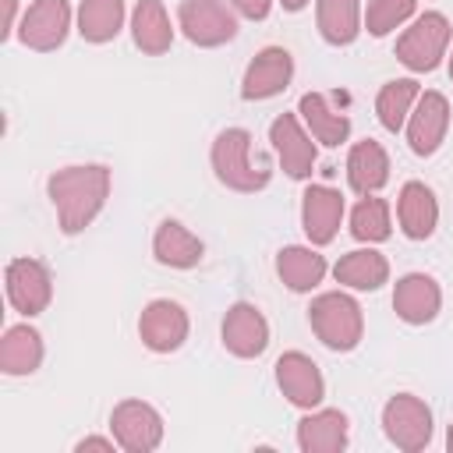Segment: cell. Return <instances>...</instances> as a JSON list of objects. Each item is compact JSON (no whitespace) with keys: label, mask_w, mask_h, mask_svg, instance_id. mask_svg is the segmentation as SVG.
Masks as SVG:
<instances>
[{"label":"cell","mask_w":453,"mask_h":453,"mask_svg":"<svg viewBox=\"0 0 453 453\" xmlns=\"http://www.w3.org/2000/svg\"><path fill=\"white\" fill-rule=\"evenodd\" d=\"M442 308V290L428 273H407L393 287V311L407 326H425L439 315Z\"/></svg>","instance_id":"obj_17"},{"label":"cell","mask_w":453,"mask_h":453,"mask_svg":"<svg viewBox=\"0 0 453 453\" xmlns=\"http://www.w3.org/2000/svg\"><path fill=\"white\" fill-rule=\"evenodd\" d=\"M350 234L361 244H379L393 234V219H389V202L375 198V195H361V202L350 209Z\"/></svg>","instance_id":"obj_30"},{"label":"cell","mask_w":453,"mask_h":453,"mask_svg":"<svg viewBox=\"0 0 453 453\" xmlns=\"http://www.w3.org/2000/svg\"><path fill=\"white\" fill-rule=\"evenodd\" d=\"M219 336H223V347L234 357H244L248 361V357L265 354V347H269V322H265V315L255 304L237 301V304L226 308Z\"/></svg>","instance_id":"obj_15"},{"label":"cell","mask_w":453,"mask_h":453,"mask_svg":"<svg viewBox=\"0 0 453 453\" xmlns=\"http://www.w3.org/2000/svg\"><path fill=\"white\" fill-rule=\"evenodd\" d=\"M280 4H283V11H304L311 0H280Z\"/></svg>","instance_id":"obj_35"},{"label":"cell","mask_w":453,"mask_h":453,"mask_svg":"<svg viewBox=\"0 0 453 453\" xmlns=\"http://www.w3.org/2000/svg\"><path fill=\"white\" fill-rule=\"evenodd\" d=\"M396 219H400V230L411 241L432 237L435 226H439V202H435L432 188L421 184V180H407L400 188V198H396Z\"/></svg>","instance_id":"obj_18"},{"label":"cell","mask_w":453,"mask_h":453,"mask_svg":"<svg viewBox=\"0 0 453 453\" xmlns=\"http://www.w3.org/2000/svg\"><path fill=\"white\" fill-rule=\"evenodd\" d=\"M315 21L329 46H350L361 32V0H319Z\"/></svg>","instance_id":"obj_27"},{"label":"cell","mask_w":453,"mask_h":453,"mask_svg":"<svg viewBox=\"0 0 453 453\" xmlns=\"http://www.w3.org/2000/svg\"><path fill=\"white\" fill-rule=\"evenodd\" d=\"M4 4V28H0V39H7L14 32V14H18V0H0Z\"/></svg>","instance_id":"obj_34"},{"label":"cell","mask_w":453,"mask_h":453,"mask_svg":"<svg viewBox=\"0 0 453 453\" xmlns=\"http://www.w3.org/2000/svg\"><path fill=\"white\" fill-rule=\"evenodd\" d=\"M418 96H421V88H418L414 78H393V81H386L379 88V96H375V117H379V124L389 134H396L403 127V120L411 117Z\"/></svg>","instance_id":"obj_29"},{"label":"cell","mask_w":453,"mask_h":453,"mask_svg":"<svg viewBox=\"0 0 453 453\" xmlns=\"http://www.w3.org/2000/svg\"><path fill=\"white\" fill-rule=\"evenodd\" d=\"M46 195L57 209V223L67 237L81 234L110 198V166L103 163H78L53 170L46 180Z\"/></svg>","instance_id":"obj_1"},{"label":"cell","mask_w":453,"mask_h":453,"mask_svg":"<svg viewBox=\"0 0 453 453\" xmlns=\"http://www.w3.org/2000/svg\"><path fill=\"white\" fill-rule=\"evenodd\" d=\"M418 0H365V28L368 35L382 39L393 28H400L414 14Z\"/></svg>","instance_id":"obj_31"},{"label":"cell","mask_w":453,"mask_h":453,"mask_svg":"<svg viewBox=\"0 0 453 453\" xmlns=\"http://www.w3.org/2000/svg\"><path fill=\"white\" fill-rule=\"evenodd\" d=\"M209 159H212L216 180L226 184L230 191L251 195V191H262V188L269 184V177H273L269 163L251 159V131H244V127H226V131H219L216 142H212Z\"/></svg>","instance_id":"obj_2"},{"label":"cell","mask_w":453,"mask_h":453,"mask_svg":"<svg viewBox=\"0 0 453 453\" xmlns=\"http://www.w3.org/2000/svg\"><path fill=\"white\" fill-rule=\"evenodd\" d=\"M453 39V28H449V18L442 11H425L411 21V28L396 39V60L414 71V74H425V71H435L446 57V46Z\"/></svg>","instance_id":"obj_4"},{"label":"cell","mask_w":453,"mask_h":453,"mask_svg":"<svg viewBox=\"0 0 453 453\" xmlns=\"http://www.w3.org/2000/svg\"><path fill=\"white\" fill-rule=\"evenodd\" d=\"M347 414L336 407L308 411L297 421V446L301 453H340L347 446Z\"/></svg>","instance_id":"obj_19"},{"label":"cell","mask_w":453,"mask_h":453,"mask_svg":"<svg viewBox=\"0 0 453 453\" xmlns=\"http://www.w3.org/2000/svg\"><path fill=\"white\" fill-rule=\"evenodd\" d=\"M276 386L301 411H315L322 403V396H326V379H322L319 365L304 350L280 354V361H276Z\"/></svg>","instance_id":"obj_12"},{"label":"cell","mask_w":453,"mask_h":453,"mask_svg":"<svg viewBox=\"0 0 453 453\" xmlns=\"http://www.w3.org/2000/svg\"><path fill=\"white\" fill-rule=\"evenodd\" d=\"M382 432L403 453H421L432 442V411L414 393H396L382 407Z\"/></svg>","instance_id":"obj_5"},{"label":"cell","mask_w":453,"mask_h":453,"mask_svg":"<svg viewBox=\"0 0 453 453\" xmlns=\"http://www.w3.org/2000/svg\"><path fill=\"white\" fill-rule=\"evenodd\" d=\"M113 446H117V439H103V435H85V439H81V442H78L74 449H78V453H85V449H106V453H110Z\"/></svg>","instance_id":"obj_33"},{"label":"cell","mask_w":453,"mask_h":453,"mask_svg":"<svg viewBox=\"0 0 453 453\" xmlns=\"http://www.w3.org/2000/svg\"><path fill=\"white\" fill-rule=\"evenodd\" d=\"M269 142H273L276 159H280L287 177H294V180H308L311 177L319 152H315V142L304 131V120L297 113H280L269 124Z\"/></svg>","instance_id":"obj_10"},{"label":"cell","mask_w":453,"mask_h":453,"mask_svg":"<svg viewBox=\"0 0 453 453\" xmlns=\"http://www.w3.org/2000/svg\"><path fill=\"white\" fill-rule=\"evenodd\" d=\"M449 127V99L435 88H425L407 117V145L414 156H432Z\"/></svg>","instance_id":"obj_13"},{"label":"cell","mask_w":453,"mask_h":453,"mask_svg":"<svg viewBox=\"0 0 453 453\" xmlns=\"http://www.w3.org/2000/svg\"><path fill=\"white\" fill-rule=\"evenodd\" d=\"M241 18H248V21H262V18H269V11H273V0H226Z\"/></svg>","instance_id":"obj_32"},{"label":"cell","mask_w":453,"mask_h":453,"mask_svg":"<svg viewBox=\"0 0 453 453\" xmlns=\"http://www.w3.org/2000/svg\"><path fill=\"white\" fill-rule=\"evenodd\" d=\"M177 25L195 46H223L237 35V11L226 0H180Z\"/></svg>","instance_id":"obj_6"},{"label":"cell","mask_w":453,"mask_h":453,"mask_svg":"<svg viewBox=\"0 0 453 453\" xmlns=\"http://www.w3.org/2000/svg\"><path fill=\"white\" fill-rule=\"evenodd\" d=\"M389 180V156L375 138H361L347 152V184L357 195H375Z\"/></svg>","instance_id":"obj_20"},{"label":"cell","mask_w":453,"mask_h":453,"mask_svg":"<svg viewBox=\"0 0 453 453\" xmlns=\"http://www.w3.org/2000/svg\"><path fill=\"white\" fill-rule=\"evenodd\" d=\"M42 365V336L28 322L7 326L0 340V372L4 375H32Z\"/></svg>","instance_id":"obj_26"},{"label":"cell","mask_w":453,"mask_h":453,"mask_svg":"<svg viewBox=\"0 0 453 453\" xmlns=\"http://www.w3.org/2000/svg\"><path fill=\"white\" fill-rule=\"evenodd\" d=\"M110 432L127 453H152L163 442V418L145 400H120L110 414Z\"/></svg>","instance_id":"obj_8"},{"label":"cell","mask_w":453,"mask_h":453,"mask_svg":"<svg viewBox=\"0 0 453 453\" xmlns=\"http://www.w3.org/2000/svg\"><path fill=\"white\" fill-rule=\"evenodd\" d=\"M124 28V0H81L78 35L85 42H110Z\"/></svg>","instance_id":"obj_28"},{"label":"cell","mask_w":453,"mask_h":453,"mask_svg":"<svg viewBox=\"0 0 453 453\" xmlns=\"http://www.w3.org/2000/svg\"><path fill=\"white\" fill-rule=\"evenodd\" d=\"M297 113H301L308 134L315 142L329 145V149H336V145H343L350 138V117L340 113V110H333L322 92H304L301 103H297Z\"/></svg>","instance_id":"obj_23"},{"label":"cell","mask_w":453,"mask_h":453,"mask_svg":"<svg viewBox=\"0 0 453 453\" xmlns=\"http://www.w3.org/2000/svg\"><path fill=\"white\" fill-rule=\"evenodd\" d=\"M131 39L142 53L159 57L173 46V25L163 0H138L131 11Z\"/></svg>","instance_id":"obj_22"},{"label":"cell","mask_w":453,"mask_h":453,"mask_svg":"<svg viewBox=\"0 0 453 453\" xmlns=\"http://www.w3.org/2000/svg\"><path fill=\"white\" fill-rule=\"evenodd\" d=\"M67 32H71V4L67 0H32L18 25V39L35 53H50V50L64 46Z\"/></svg>","instance_id":"obj_9"},{"label":"cell","mask_w":453,"mask_h":453,"mask_svg":"<svg viewBox=\"0 0 453 453\" xmlns=\"http://www.w3.org/2000/svg\"><path fill=\"white\" fill-rule=\"evenodd\" d=\"M326 258L315 251V244L311 248H304V244H287V248H280V255H276V276L294 290V294H308V290H315L319 283H322V276H326Z\"/></svg>","instance_id":"obj_24"},{"label":"cell","mask_w":453,"mask_h":453,"mask_svg":"<svg viewBox=\"0 0 453 453\" xmlns=\"http://www.w3.org/2000/svg\"><path fill=\"white\" fill-rule=\"evenodd\" d=\"M188 329H191L188 311L170 297H156L142 308L138 336L152 354H173L188 340Z\"/></svg>","instance_id":"obj_11"},{"label":"cell","mask_w":453,"mask_h":453,"mask_svg":"<svg viewBox=\"0 0 453 453\" xmlns=\"http://www.w3.org/2000/svg\"><path fill=\"white\" fill-rule=\"evenodd\" d=\"M308 322L315 329V336L329 347V350H354L365 336V315L361 304L343 294V290H326L311 301L308 308Z\"/></svg>","instance_id":"obj_3"},{"label":"cell","mask_w":453,"mask_h":453,"mask_svg":"<svg viewBox=\"0 0 453 453\" xmlns=\"http://www.w3.org/2000/svg\"><path fill=\"white\" fill-rule=\"evenodd\" d=\"M333 276L340 287H350V290H379L389 280V262L375 248H357L340 255V262L333 265Z\"/></svg>","instance_id":"obj_25"},{"label":"cell","mask_w":453,"mask_h":453,"mask_svg":"<svg viewBox=\"0 0 453 453\" xmlns=\"http://www.w3.org/2000/svg\"><path fill=\"white\" fill-rule=\"evenodd\" d=\"M294 78V57L290 50L283 46H265L255 53V60L248 64L244 78H241V96L248 103H258V99H273L280 96Z\"/></svg>","instance_id":"obj_14"},{"label":"cell","mask_w":453,"mask_h":453,"mask_svg":"<svg viewBox=\"0 0 453 453\" xmlns=\"http://www.w3.org/2000/svg\"><path fill=\"white\" fill-rule=\"evenodd\" d=\"M4 283H7V301L18 315L32 319L39 311L50 308L53 301V276L46 269V262L39 258H11L7 262V273H4Z\"/></svg>","instance_id":"obj_7"},{"label":"cell","mask_w":453,"mask_h":453,"mask_svg":"<svg viewBox=\"0 0 453 453\" xmlns=\"http://www.w3.org/2000/svg\"><path fill=\"white\" fill-rule=\"evenodd\" d=\"M446 449H449V453H453V428H449V432H446Z\"/></svg>","instance_id":"obj_36"},{"label":"cell","mask_w":453,"mask_h":453,"mask_svg":"<svg viewBox=\"0 0 453 453\" xmlns=\"http://www.w3.org/2000/svg\"><path fill=\"white\" fill-rule=\"evenodd\" d=\"M152 255L159 265H170V269H195L205 255V244L177 219H163L152 234Z\"/></svg>","instance_id":"obj_21"},{"label":"cell","mask_w":453,"mask_h":453,"mask_svg":"<svg viewBox=\"0 0 453 453\" xmlns=\"http://www.w3.org/2000/svg\"><path fill=\"white\" fill-rule=\"evenodd\" d=\"M340 223H343V195L336 188H329V184L304 188V195H301V226H304V237L315 248H322V244H329L336 237Z\"/></svg>","instance_id":"obj_16"},{"label":"cell","mask_w":453,"mask_h":453,"mask_svg":"<svg viewBox=\"0 0 453 453\" xmlns=\"http://www.w3.org/2000/svg\"><path fill=\"white\" fill-rule=\"evenodd\" d=\"M449 81H453V57H449Z\"/></svg>","instance_id":"obj_37"}]
</instances>
